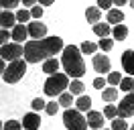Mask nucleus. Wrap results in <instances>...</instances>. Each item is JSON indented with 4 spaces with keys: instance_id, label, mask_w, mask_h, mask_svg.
<instances>
[{
    "instance_id": "nucleus-32",
    "label": "nucleus",
    "mask_w": 134,
    "mask_h": 130,
    "mask_svg": "<svg viewBox=\"0 0 134 130\" xmlns=\"http://www.w3.org/2000/svg\"><path fill=\"white\" fill-rule=\"evenodd\" d=\"M20 128H23V122H18V120L4 122V130H20Z\"/></svg>"
},
{
    "instance_id": "nucleus-40",
    "label": "nucleus",
    "mask_w": 134,
    "mask_h": 130,
    "mask_svg": "<svg viewBox=\"0 0 134 130\" xmlns=\"http://www.w3.org/2000/svg\"><path fill=\"white\" fill-rule=\"evenodd\" d=\"M53 2H55V0H39L41 6H49V4H53Z\"/></svg>"
},
{
    "instance_id": "nucleus-3",
    "label": "nucleus",
    "mask_w": 134,
    "mask_h": 130,
    "mask_svg": "<svg viewBox=\"0 0 134 130\" xmlns=\"http://www.w3.org/2000/svg\"><path fill=\"white\" fill-rule=\"evenodd\" d=\"M69 75L67 73H53V75H49V79L45 81V94L51 98L55 96H61L63 91H65L67 88H69Z\"/></svg>"
},
{
    "instance_id": "nucleus-41",
    "label": "nucleus",
    "mask_w": 134,
    "mask_h": 130,
    "mask_svg": "<svg viewBox=\"0 0 134 130\" xmlns=\"http://www.w3.org/2000/svg\"><path fill=\"white\" fill-rule=\"evenodd\" d=\"M114 4L116 6H124V4H128V0H114Z\"/></svg>"
},
{
    "instance_id": "nucleus-5",
    "label": "nucleus",
    "mask_w": 134,
    "mask_h": 130,
    "mask_svg": "<svg viewBox=\"0 0 134 130\" xmlns=\"http://www.w3.org/2000/svg\"><path fill=\"white\" fill-rule=\"evenodd\" d=\"M26 59H16V61H10L8 67L2 71V79L6 83H16V81L23 79V75L26 71Z\"/></svg>"
},
{
    "instance_id": "nucleus-12",
    "label": "nucleus",
    "mask_w": 134,
    "mask_h": 130,
    "mask_svg": "<svg viewBox=\"0 0 134 130\" xmlns=\"http://www.w3.org/2000/svg\"><path fill=\"white\" fill-rule=\"evenodd\" d=\"M87 124H90V128L100 130L102 126H104V112H96V110H90V112H87Z\"/></svg>"
},
{
    "instance_id": "nucleus-10",
    "label": "nucleus",
    "mask_w": 134,
    "mask_h": 130,
    "mask_svg": "<svg viewBox=\"0 0 134 130\" xmlns=\"http://www.w3.org/2000/svg\"><path fill=\"white\" fill-rule=\"evenodd\" d=\"M23 128L25 130H39L41 128V116L37 112L25 114V118H23Z\"/></svg>"
},
{
    "instance_id": "nucleus-44",
    "label": "nucleus",
    "mask_w": 134,
    "mask_h": 130,
    "mask_svg": "<svg viewBox=\"0 0 134 130\" xmlns=\"http://www.w3.org/2000/svg\"><path fill=\"white\" fill-rule=\"evenodd\" d=\"M100 130H106V128H100ZM110 130H112V128H110Z\"/></svg>"
},
{
    "instance_id": "nucleus-6",
    "label": "nucleus",
    "mask_w": 134,
    "mask_h": 130,
    "mask_svg": "<svg viewBox=\"0 0 134 130\" xmlns=\"http://www.w3.org/2000/svg\"><path fill=\"white\" fill-rule=\"evenodd\" d=\"M25 55V47L20 43H6L0 47V57L2 61H16Z\"/></svg>"
},
{
    "instance_id": "nucleus-20",
    "label": "nucleus",
    "mask_w": 134,
    "mask_h": 130,
    "mask_svg": "<svg viewBox=\"0 0 134 130\" xmlns=\"http://www.w3.org/2000/svg\"><path fill=\"white\" fill-rule=\"evenodd\" d=\"M112 35H114V39L116 41H124L128 37V26L126 24H114V29H112Z\"/></svg>"
},
{
    "instance_id": "nucleus-21",
    "label": "nucleus",
    "mask_w": 134,
    "mask_h": 130,
    "mask_svg": "<svg viewBox=\"0 0 134 130\" xmlns=\"http://www.w3.org/2000/svg\"><path fill=\"white\" fill-rule=\"evenodd\" d=\"M93 32H96L100 39L108 37L110 32H112V29H110V23H96V24H93Z\"/></svg>"
},
{
    "instance_id": "nucleus-17",
    "label": "nucleus",
    "mask_w": 134,
    "mask_h": 130,
    "mask_svg": "<svg viewBox=\"0 0 134 130\" xmlns=\"http://www.w3.org/2000/svg\"><path fill=\"white\" fill-rule=\"evenodd\" d=\"M85 18H87V23H100V18H102V8L100 6H90L87 10H85Z\"/></svg>"
},
{
    "instance_id": "nucleus-24",
    "label": "nucleus",
    "mask_w": 134,
    "mask_h": 130,
    "mask_svg": "<svg viewBox=\"0 0 134 130\" xmlns=\"http://www.w3.org/2000/svg\"><path fill=\"white\" fill-rule=\"evenodd\" d=\"M59 104L63 106V108H71V104H73V94L71 91H63L61 96H59Z\"/></svg>"
},
{
    "instance_id": "nucleus-29",
    "label": "nucleus",
    "mask_w": 134,
    "mask_h": 130,
    "mask_svg": "<svg viewBox=\"0 0 134 130\" xmlns=\"http://www.w3.org/2000/svg\"><path fill=\"white\" fill-rule=\"evenodd\" d=\"M120 81H122V73L120 71H110L108 73V83L110 85H120Z\"/></svg>"
},
{
    "instance_id": "nucleus-38",
    "label": "nucleus",
    "mask_w": 134,
    "mask_h": 130,
    "mask_svg": "<svg viewBox=\"0 0 134 130\" xmlns=\"http://www.w3.org/2000/svg\"><path fill=\"white\" fill-rule=\"evenodd\" d=\"M8 37H12V35H8V29H2V31H0V45H6V43H8Z\"/></svg>"
},
{
    "instance_id": "nucleus-4",
    "label": "nucleus",
    "mask_w": 134,
    "mask_h": 130,
    "mask_svg": "<svg viewBox=\"0 0 134 130\" xmlns=\"http://www.w3.org/2000/svg\"><path fill=\"white\" fill-rule=\"evenodd\" d=\"M63 124H65L67 130H87V116L81 114V110H71V108H67L65 112H63Z\"/></svg>"
},
{
    "instance_id": "nucleus-25",
    "label": "nucleus",
    "mask_w": 134,
    "mask_h": 130,
    "mask_svg": "<svg viewBox=\"0 0 134 130\" xmlns=\"http://www.w3.org/2000/svg\"><path fill=\"white\" fill-rule=\"evenodd\" d=\"M120 89H122V91H134V77H132V75L122 77V81H120Z\"/></svg>"
},
{
    "instance_id": "nucleus-37",
    "label": "nucleus",
    "mask_w": 134,
    "mask_h": 130,
    "mask_svg": "<svg viewBox=\"0 0 134 130\" xmlns=\"http://www.w3.org/2000/svg\"><path fill=\"white\" fill-rule=\"evenodd\" d=\"M106 81H108L106 77H96V79H93V88L96 89H104L106 88Z\"/></svg>"
},
{
    "instance_id": "nucleus-27",
    "label": "nucleus",
    "mask_w": 134,
    "mask_h": 130,
    "mask_svg": "<svg viewBox=\"0 0 134 130\" xmlns=\"http://www.w3.org/2000/svg\"><path fill=\"white\" fill-rule=\"evenodd\" d=\"M31 18H33V14H31V10H26V8H23V10H18L16 12V20L18 23H29V20H31Z\"/></svg>"
},
{
    "instance_id": "nucleus-31",
    "label": "nucleus",
    "mask_w": 134,
    "mask_h": 130,
    "mask_svg": "<svg viewBox=\"0 0 134 130\" xmlns=\"http://www.w3.org/2000/svg\"><path fill=\"white\" fill-rule=\"evenodd\" d=\"M20 2H23V0H0V4H2L4 10H12V8H16Z\"/></svg>"
},
{
    "instance_id": "nucleus-15",
    "label": "nucleus",
    "mask_w": 134,
    "mask_h": 130,
    "mask_svg": "<svg viewBox=\"0 0 134 130\" xmlns=\"http://www.w3.org/2000/svg\"><path fill=\"white\" fill-rule=\"evenodd\" d=\"M124 20V12L120 10V8H110L108 14H106V23L110 24H120Z\"/></svg>"
},
{
    "instance_id": "nucleus-19",
    "label": "nucleus",
    "mask_w": 134,
    "mask_h": 130,
    "mask_svg": "<svg viewBox=\"0 0 134 130\" xmlns=\"http://www.w3.org/2000/svg\"><path fill=\"white\" fill-rule=\"evenodd\" d=\"M59 65H61V61H57L55 57H51V59H47V61L43 63V71L49 73V75H53V73H57Z\"/></svg>"
},
{
    "instance_id": "nucleus-14",
    "label": "nucleus",
    "mask_w": 134,
    "mask_h": 130,
    "mask_svg": "<svg viewBox=\"0 0 134 130\" xmlns=\"http://www.w3.org/2000/svg\"><path fill=\"white\" fill-rule=\"evenodd\" d=\"M10 35H12V41L14 43H25V39L29 37V26H25L23 23H18L12 31H10Z\"/></svg>"
},
{
    "instance_id": "nucleus-30",
    "label": "nucleus",
    "mask_w": 134,
    "mask_h": 130,
    "mask_svg": "<svg viewBox=\"0 0 134 130\" xmlns=\"http://www.w3.org/2000/svg\"><path fill=\"white\" fill-rule=\"evenodd\" d=\"M98 45H100L102 51H106V53H108L110 49L114 47V41L110 39V37H104V39H100V43H98Z\"/></svg>"
},
{
    "instance_id": "nucleus-36",
    "label": "nucleus",
    "mask_w": 134,
    "mask_h": 130,
    "mask_svg": "<svg viewBox=\"0 0 134 130\" xmlns=\"http://www.w3.org/2000/svg\"><path fill=\"white\" fill-rule=\"evenodd\" d=\"M98 6L102 10H110V8L114 6V0H98Z\"/></svg>"
},
{
    "instance_id": "nucleus-11",
    "label": "nucleus",
    "mask_w": 134,
    "mask_h": 130,
    "mask_svg": "<svg viewBox=\"0 0 134 130\" xmlns=\"http://www.w3.org/2000/svg\"><path fill=\"white\" fill-rule=\"evenodd\" d=\"M120 61H122V69H124L128 75H132V77H134V51H132V49L124 51L122 57H120Z\"/></svg>"
},
{
    "instance_id": "nucleus-8",
    "label": "nucleus",
    "mask_w": 134,
    "mask_h": 130,
    "mask_svg": "<svg viewBox=\"0 0 134 130\" xmlns=\"http://www.w3.org/2000/svg\"><path fill=\"white\" fill-rule=\"evenodd\" d=\"M93 69L98 73H110V69H112V63H110L108 55H104V53H96L93 55Z\"/></svg>"
},
{
    "instance_id": "nucleus-1",
    "label": "nucleus",
    "mask_w": 134,
    "mask_h": 130,
    "mask_svg": "<svg viewBox=\"0 0 134 130\" xmlns=\"http://www.w3.org/2000/svg\"><path fill=\"white\" fill-rule=\"evenodd\" d=\"M63 39L61 37H45V39H33L25 43V59L29 63H39L55 57L59 51H63Z\"/></svg>"
},
{
    "instance_id": "nucleus-28",
    "label": "nucleus",
    "mask_w": 134,
    "mask_h": 130,
    "mask_svg": "<svg viewBox=\"0 0 134 130\" xmlns=\"http://www.w3.org/2000/svg\"><path fill=\"white\" fill-rule=\"evenodd\" d=\"M104 116L106 118H118V106H114V104H108L106 108H104Z\"/></svg>"
},
{
    "instance_id": "nucleus-23",
    "label": "nucleus",
    "mask_w": 134,
    "mask_h": 130,
    "mask_svg": "<svg viewBox=\"0 0 134 130\" xmlns=\"http://www.w3.org/2000/svg\"><path fill=\"white\" fill-rule=\"evenodd\" d=\"M81 53H85V55H93L98 49H100V45H96V43H92V41H85V43H81Z\"/></svg>"
},
{
    "instance_id": "nucleus-35",
    "label": "nucleus",
    "mask_w": 134,
    "mask_h": 130,
    "mask_svg": "<svg viewBox=\"0 0 134 130\" xmlns=\"http://www.w3.org/2000/svg\"><path fill=\"white\" fill-rule=\"evenodd\" d=\"M31 14H33V18H41L43 16V6L41 4H35V6L31 8Z\"/></svg>"
},
{
    "instance_id": "nucleus-2",
    "label": "nucleus",
    "mask_w": 134,
    "mask_h": 130,
    "mask_svg": "<svg viewBox=\"0 0 134 130\" xmlns=\"http://www.w3.org/2000/svg\"><path fill=\"white\" fill-rule=\"evenodd\" d=\"M61 65L69 77L73 79H79L81 75L85 73V63H83V57H81V49L75 47V45H67L63 51H61Z\"/></svg>"
},
{
    "instance_id": "nucleus-7",
    "label": "nucleus",
    "mask_w": 134,
    "mask_h": 130,
    "mask_svg": "<svg viewBox=\"0 0 134 130\" xmlns=\"http://www.w3.org/2000/svg\"><path fill=\"white\" fill-rule=\"evenodd\" d=\"M118 116L120 118L134 116V91H128V96L122 98V102L118 104Z\"/></svg>"
},
{
    "instance_id": "nucleus-13",
    "label": "nucleus",
    "mask_w": 134,
    "mask_h": 130,
    "mask_svg": "<svg viewBox=\"0 0 134 130\" xmlns=\"http://www.w3.org/2000/svg\"><path fill=\"white\" fill-rule=\"evenodd\" d=\"M0 24H2V29H14L18 24L16 14L10 12V10H2V14H0Z\"/></svg>"
},
{
    "instance_id": "nucleus-43",
    "label": "nucleus",
    "mask_w": 134,
    "mask_h": 130,
    "mask_svg": "<svg viewBox=\"0 0 134 130\" xmlns=\"http://www.w3.org/2000/svg\"><path fill=\"white\" fill-rule=\"evenodd\" d=\"M130 130H134V126H130Z\"/></svg>"
},
{
    "instance_id": "nucleus-9",
    "label": "nucleus",
    "mask_w": 134,
    "mask_h": 130,
    "mask_svg": "<svg viewBox=\"0 0 134 130\" xmlns=\"http://www.w3.org/2000/svg\"><path fill=\"white\" fill-rule=\"evenodd\" d=\"M26 26H29V37H33V39H45L47 26H45L41 20H31Z\"/></svg>"
},
{
    "instance_id": "nucleus-39",
    "label": "nucleus",
    "mask_w": 134,
    "mask_h": 130,
    "mask_svg": "<svg viewBox=\"0 0 134 130\" xmlns=\"http://www.w3.org/2000/svg\"><path fill=\"white\" fill-rule=\"evenodd\" d=\"M39 0H23V4H25V8H33L35 4H37Z\"/></svg>"
},
{
    "instance_id": "nucleus-26",
    "label": "nucleus",
    "mask_w": 134,
    "mask_h": 130,
    "mask_svg": "<svg viewBox=\"0 0 134 130\" xmlns=\"http://www.w3.org/2000/svg\"><path fill=\"white\" fill-rule=\"evenodd\" d=\"M112 130H130L128 128V124H126V118H114L112 120Z\"/></svg>"
},
{
    "instance_id": "nucleus-42",
    "label": "nucleus",
    "mask_w": 134,
    "mask_h": 130,
    "mask_svg": "<svg viewBox=\"0 0 134 130\" xmlns=\"http://www.w3.org/2000/svg\"><path fill=\"white\" fill-rule=\"evenodd\" d=\"M128 4H130V6H132V8H134V0H128Z\"/></svg>"
},
{
    "instance_id": "nucleus-18",
    "label": "nucleus",
    "mask_w": 134,
    "mask_h": 130,
    "mask_svg": "<svg viewBox=\"0 0 134 130\" xmlns=\"http://www.w3.org/2000/svg\"><path fill=\"white\" fill-rule=\"evenodd\" d=\"M75 108L81 110V112H90V110H92V98L81 94V96L77 98V102H75Z\"/></svg>"
},
{
    "instance_id": "nucleus-16",
    "label": "nucleus",
    "mask_w": 134,
    "mask_h": 130,
    "mask_svg": "<svg viewBox=\"0 0 134 130\" xmlns=\"http://www.w3.org/2000/svg\"><path fill=\"white\" fill-rule=\"evenodd\" d=\"M102 100H104L106 104L116 102V100H118V89H116V85H110V88H104V89H102Z\"/></svg>"
},
{
    "instance_id": "nucleus-33",
    "label": "nucleus",
    "mask_w": 134,
    "mask_h": 130,
    "mask_svg": "<svg viewBox=\"0 0 134 130\" xmlns=\"http://www.w3.org/2000/svg\"><path fill=\"white\" fill-rule=\"evenodd\" d=\"M31 106H33L35 112H39V110H45V108H47V102H45V100H41V98H35Z\"/></svg>"
},
{
    "instance_id": "nucleus-22",
    "label": "nucleus",
    "mask_w": 134,
    "mask_h": 130,
    "mask_svg": "<svg viewBox=\"0 0 134 130\" xmlns=\"http://www.w3.org/2000/svg\"><path fill=\"white\" fill-rule=\"evenodd\" d=\"M69 91H71L73 96H81V94L85 91V85L79 79H73L71 83H69Z\"/></svg>"
},
{
    "instance_id": "nucleus-34",
    "label": "nucleus",
    "mask_w": 134,
    "mask_h": 130,
    "mask_svg": "<svg viewBox=\"0 0 134 130\" xmlns=\"http://www.w3.org/2000/svg\"><path fill=\"white\" fill-rule=\"evenodd\" d=\"M59 102H49V104H47V108H45V112L49 114V116H55V114H57V110H59Z\"/></svg>"
}]
</instances>
